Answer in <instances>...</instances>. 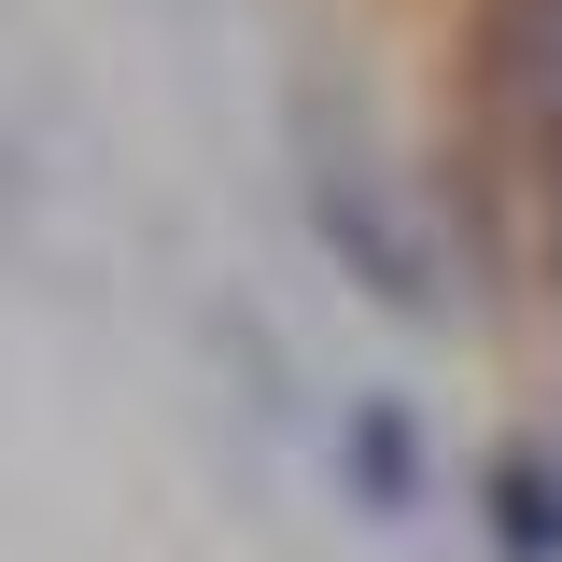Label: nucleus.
<instances>
[{"label":"nucleus","mask_w":562,"mask_h":562,"mask_svg":"<svg viewBox=\"0 0 562 562\" xmlns=\"http://www.w3.org/2000/svg\"><path fill=\"white\" fill-rule=\"evenodd\" d=\"M310 225L351 254V281H366L380 310H436V268H422V239L394 225V198L366 183V155H324V169H310Z\"/></svg>","instance_id":"nucleus-1"},{"label":"nucleus","mask_w":562,"mask_h":562,"mask_svg":"<svg viewBox=\"0 0 562 562\" xmlns=\"http://www.w3.org/2000/svg\"><path fill=\"white\" fill-rule=\"evenodd\" d=\"M479 85L535 155H562V0H479Z\"/></svg>","instance_id":"nucleus-2"},{"label":"nucleus","mask_w":562,"mask_h":562,"mask_svg":"<svg viewBox=\"0 0 562 562\" xmlns=\"http://www.w3.org/2000/svg\"><path fill=\"white\" fill-rule=\"evenodd\" d=\"M479 506H492V549L506 562H562V464L549 450H492Z\"/></svg>","instance_id":"nucleus-3"},{"label":"nucleus","mask_w":562,"mask_h":562,"mask_svg":"<svg viewBox=\"0 0 562 562\" xmlns=\"http://www.w3.org/2000/svg\"><path fill=\"white\" fill-rule=\"evenodd\" d=\"M351 492H366V506H380V520H408L422 506V436H408V408H351Z\"/></svg>","instance_id":"nucleus-4"},{"label":"nucleus","mask_w":562,"mask_h":562,"mask_svg":"<svg viewBox=\"0 0 562 562\" xmlns=\"http://www.w3.org/2000/svg\"><path fill=\"white\" fill-rule=\"evenodd\" d=\"M549 295H562V198H549Z\"/></svg>","instance_id":"nucleus-5"}]
</instances>
